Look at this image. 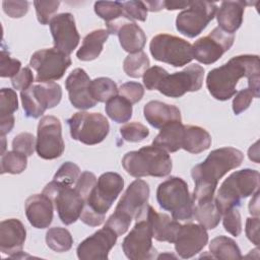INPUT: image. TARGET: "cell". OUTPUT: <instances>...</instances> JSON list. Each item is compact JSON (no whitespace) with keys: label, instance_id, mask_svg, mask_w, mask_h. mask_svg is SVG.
Instances as JSON below:
<instances>
[{"label":"cell","instance_id":"6da1fadb","mask_svg":"<svg viewBox=\"0 0 260 260\" xmlns=\"http://www.w3.org/2000/svg\"><path fill=\"white\" fill-rule=\"evenodd\" d=\"M242 77H247L248 87L255 98L260 91V63L258 55H239L225 64L209 71L206 87L209 93L218 101H228L236 94V86Z\"/></svg>","mask_w":260,"mask_h":260},{"label":"cell","instance_id":"7a4b0ae2","mask_svg":"<svg viewBox=\"0 0 260 260\" xmlns=\"http://www.w3.org/2000/svg\"><path fill=\"white\" fill-rule=\"evenodd\" d=\"M243 159V152L234 147L212 150L204 161L196 165L191 171L195 183L192 195L194 202L212 198L218 181L228 172L241 166Z\"/></svg>","mask_w":260,"mask_h":260},{"label":"cell","instance_id":"3957f363","mask_svg":"<svg viewBox=\"0 0 260 260\" xmlns=\"http://www.w3.org/2000/svg\"><path fill=\"white\" fill-rule=\"evenodd\" d=\"M124 179L117 173L107 172L102 174L94 187L85 199V204L80 215L83 223L90 226L101 225L105 215L122 192Z\"/></svg>","mask_w":260,"mask_h":260},{"label":"cell","instance_id":"277c9868","mask_svg":"<svg viewBox=\"0 0 260 260\" xmlns=\"http://www.w3.org/2000/svg\"><path fill=\"white\" fill-rule=\"evenodd\" d=\"M148 184L140 179L133 181L122 195L115 211L108 218L105 226L113 230L118 237L125 234L132 219H138L144 214L148 205Z\"/></svg>","mask_w":260,"mask_h":260},{"label":"cell","instance_id":"5b68a950","mask_svg":"<svg viewBox=\"0 0 260 260\" xmlns=\"http://www.w3.org/2000/svg\"><path fill=\"white\" fill-rule=\"evenodd\" d=\"M124 170L132 177H166L172 171V159L165 149L148 145L129 151L122 158Z\"/></svg>","mask_w":260,"mask_h":260},{"label":"cell","instance_id":"8992f818","mask_svg":"<svg viewBox=\"0 0 260 260\" xmlns=\"http://www.w3.org/2000/svg\"><path fill=\"white\" fill-rule=\"evenodd\" d=\"M259 187V172L244 169L231 174L220 185L215 202L221 215L233 207H239L241 200L253 195Z\"/></svg>","mask_w":260,"mask_h":260},{"label":"cell","instance_id":"52a82bcc","mask_svg":"<svg viewBox=\"0 0 260 260\" xmlns=\"http://www.w3.org/2000/svg\"><path fill=\"white\" fill-rule=\"evenodd\" d=\"M156 200L176 220H187L193 216L194 200L182 178L170 177L160 183L156 189Z\"/></svg>","mask_w":260,"mask_h":260},{"label":"cell","instance_id":"ba28073f","mask_svg":"<svg viewBox=\"0 0 260 260\" xmlns=\"http://www.w3.org/2000/svg\"><path fill=\"white\" fill-rule=\"evenodd\" d=\"M43 193L53 201L59 218L64 224H72L80 218L85 199L75 187L72 188L53 180L45 186Z\"/></svg>","mask_w":260,"mask_h":260},{"label":"cell","instance_id":"9c48e42d","mask_svg":"<svg viewBox=\"0 0 260 260\" xmlns=\"http://www.w3.org/2000/svg\"><path fill=\"white\" fill-rule=\"evenodd\" d=\"M149 50L155 60L174 67H182L194 59L192 45L173 35H156L150 41Z\"/></svg>","mask_w":260,"mask_h":260},{"label":"cell","instance_id":"30bf717a","mask_svg":"<svg viewBox=\"0 0 260 260\" xmlns=\"http://www.w3.org/2000/svg\"><path fill=\"white\" fill-rule=\"evenodd\" d=\"M67 124L71 137L87 145L101 143L110 131L107 118L100 113L77 112L67 120Z\"/></svg>","mask_w":260,"mask_h":260},{"label":"cell","instance_id":"8fae6325","mask_svg":"<svg viewBox=\"0 0 260 260\" xmlns=\"http://www.w3.org/2000/svg\"><path fill=\"white\" fill-rule=\"evenodd\" d=\"M24 114L27 118L37 119L47 109L56 107L62 99L61 86L53 81L38 82L20 92Z\"/></svg>","mask_w":260,"mask_h":260},{"label":"cell","instance_id":"7c38bea8","mask_svg":"<svg viewBox=\"0 0 260 260\" xmlns=\"http://www.w3.org/2000/svg\"><path fill=\"white\" fill-rule=\"evenodd\" d=\"M216 11L217 5L214 2L191 1L188 8L177 15V30L188 38H195L214 18Z\"/></svg>","mask_w":260,"mask_h":260},{"label":"cell","instance_id":"4fadbf2b","mask_svg":"<svg viewBox=\"0 0 260 260\" xmlns=\"http://www.w3.org/2000/svg\"><path fill=\"white\" fill-rule=\"evenodd\" d=\"M71 63L69 55L55 48L35 52L29 61V65L37 71V82H50L60 79Z\"/></svg>","mask_w":260,"mask_h":260},{"label":"cell","instance_id":"5bb4252c","mask_svg":"<svg viewBox=\"0 0 260 260\" xmlns=\"http://www.w3.org/2000/svg\"><path fill=\"white\" fill-rule=\"evenodd\" d=\"M122 249L130 260H147L155 257L156 250L152 246L151 226L145 212L123 240Z\"/></svg>","mask_w":260,"mask_h":260},{"label":"cell","instance_id":"9a60e30c","mask_svg":"<svg viewBox=\"0 0 260 260\" xmlns=\"http://www.w3.org/2000/svg\"><path fill=\"white\" fill-rule=\"evenodd\" d=\"M204 78V68L198 64H191L182 71L167 74L160 81L157 90L170 98H181L188 91L201 88Z\"/></svg>","mask_w":260,"mask_h":260},{"label":"cell","instance_id":"2e32d148","mask_svg":"<svg viewBox=\"0 0 260 260\" xmlns=\"http://www.w3.org/2000/svg\"><path fill=\"white\" fill-rule=\"evenodd\" d=\"M62 127L60 120L55 116H44L38 125L36 150L44 159H54L64 152Z\"/></svg>","mask_w":260,"mask_h":260},{"label":"cell","instance_id":"e0dca14e","mask_svg":"<svg viewBox=\"0 0 260 260\" xmlns=\"http://www.w3.org/2000/svg\"><path fill=\"white\" fill-rule=\"evenodd\" d=\"M235 36L220 27H214L207 36L198 39L192 46L194 58L205 65L216 62L234 44Z\"/></svg>","mask_w":260,"mask_h":260},{"label":"cell","instance_id":"ac0fdd59","mask_svg":"<svg viewBox=\"0 0 260 260\" xmlns=\"http://www.w3.org/2000/svg\"><path fill=\"white\" fill-rule=\"evenodd\" d=\"M49 24L54 48L67 55L73 52L80 41L74 16L68 12L60 13L55 15Z\"/></svg>","mask_w":260,"mask_h":260},{"label":"cell","instance_id":"d6986e66","mask_svg":"<svg viewBox=\"0 0 260 260\" xmlns=\"http://www.w3.org/2000/svg\"><path fill=\"white\" fill-rule=\"evenodd\" d=\"M117 234L110 228L104 226L83 240L77 247V257L81 260L108 259L109 252L115 246Z\"/></svg>","mask_w":260,"mask_h":260},{"label":"cell","instance_id":"ffe728a7","mask_svg":"<svg viewBox=\"0 0 260 260\" xmlns=\"http://www.w3.org/2000/svg\"><path fill=\"white\" fill-rule=\"evenodd\" d=\"M208 234L201 224L186 223L181 224L180 231L175 241L177 254L184 259L191 258L198 254L207 244Z\"/></svg>","mask_w":260,"mask_h":260},{"label":"cell","instance_id":"44dd1931","mask_svg":"<svg viewBox=\"0 0 260 260\" xmlns=\"http://www.w3.org/2000/svg\"><path fill=\"white\" fill-rule=\"evenodd\" d=\"M90 78L82 68H75L66 78L65 87L72 106L79 110H87L96 105L90 94Z\"/></svg>","mask_w":260,"mask_h":260},{"label":"cell","instance_id":"7402d4cb","mask_svg":"<svg viewBox=\"0 0 260 260\" xmlns=\"http://www.w3.org/2000/svg\"><path fill=\"white\" fill-rule=\"evenodd\" d=\"M26 238L23 223L16 218L2 220L0 223V250L3 254L15 258L21 253Z\"/></svg>","mask_w":260,"mask_h":260},{"label":"cell","instance_id":"603a6c76","mask_svg":"<svg viewBox=\"0 0 260 260\" xmlns=\"http://www.w3.org/2000/svg\"><path fill=\"white\" fill-rule=\"evenodd\" d=\"M24 210L29 223L36 229H46L53 220V201L44 193L29 196Z\"/></svg>","mask_w":260,"mask_h":260},{"label":"cell","instance_id":"cb8c5ba5","mask_svg":"<svg viewBox=\"0 0 260 260\" xmlns=\"http://www.w3.org/2000/svg\"><path fill=\"white\" fill-rule=\"evenodd\" d=\"M145 216L150 223L152 238L159 242L175 243L181 228L178 220L171 218L166 213H158L150 205L146 207Z\"/></svg>","mask_w":260,"mask_h":260},{"label":"cell","instance_id":"d4e9b609","mask_svg":"<svg viewBox=\"0 0 260 260\" xmlns=\"http://www.w3.org/2000/svg\"><path fill=\"white\" fill-rule=\"evenodd\" d=\"M251 4L245 1H223L216 11L218 27L228 34L234 35L243 22L246 5Z\"/></svg>","mask_w":260,"mask_h":260},{"label":"cell","instance_id":"484cf974","mask_svg":"<svg viewBox=\"0 0 260 260\" xmlns=\"http://www.w3.org/2000/svg\"><path fill=\"white\" fill-rule=\"evenodd\" d=\"M145 120L154 128H162L170 122L182 121L180 110L173 105L150 101L143 108Z\"/></svg>","mask_w":260,"mask_h":260},{"label":"cell","instance_id":"4316f807","mask_svg":"<svg viewBox=\"0 0 260 260\" xmlns=\"http://www.w3.org/2000/svg\"><path fill=\"white\" fill-rule=\"evenodd\" d=\"M184 125L181 121H173L160 128L159 133L152 141V145L158 146L168 152H176L182 148Z\"/></svg>","mask_w":260,"mask_h":260},{"label":"cell","instance_id":"83f0119b","mask_svg":"<svg viewBox=\"0 0 260 260\" xmlns=\"http://www.w3.org/2000/svg\"><path fill=\"white\" fill-rule=\"evenodd\" d=\"M120 45L124 51L133 54L142 51L146 43V36L142 28L133 21L124 23L117 31Z\"/></svg>","mask_w":260,"mask_h":260},{"label":"cell","instance_id":"f1b7e54d","mask_svg":"<svg viewBox=\"0 0 260 260\" xmlns=\"http://www.w3.org/2000/svg\"><path fill=\"white\" fill-rule=\"evenodd\" d=\"M211 145L210 134L202 127L184 125L182 148L190 153H200Z\"/></svg>","mask_w":260,"mask_h":260},{"label":"cell","instance_id":"f546056e","mask_svg":"<svg viewBox=\"0 0 260 260\" xmlns=\"http://www.w3.org/2000/svg\"><path fill=\"white\" fill-rule=\"evenodd\" d=\"M193 216L195 219L204 226L206 230L215 229L221 218V213L219 212L215 198L202 199L194 202Z\"/></svg>","mask_w":260,"mask_h":260},{"label":"cell","instance_id":"4dcf8cb0","mask_svg":"<svg viewBox=\"0 0 260 260\" xmlns=\"http://www.w3.org/2000/svg\"><path fill=\"white\" fill-rule=\"evenodd\" d=\"M109 35L107 29H95L86 35L81 47L76 53V57L81 61H92L96 59L102 53Z\"/></svg>","mask_w":260,"mask_h":260},{"label":"cell","instance_id":"1f68e13d","mask_svg":"<svg viewBox=\"0 0 260 260\" xmlns=\"http://www.w3.org/2000/svg\"><path fill=\"white\" fill-rule=\"evenodd\" d=\"M209 251L211 257L216 259L235 260L242 258L241 250L237 243L225 236H218L212 239L209 244Z\"/></svg>","mask_w":260,"mask_h":260},{"label":"cell","instance_id":"d6a6232c","mask_svg":"<svg viewBox=\"0 0 260 260\" xmlns=\"http://www.w3.org/2000/svg\"><path fill=\"white\" fill-rule=\"evenodd\" d=\"M105 110L116 123H125L132 117V104L121 95H115L106 102Z\"/></svg>","mask_w":260,"mask_h":260},{"label":"cell","instance_id":"836d02e7","mask_svg":"<svg viewBox=\"0 0 260 260\" xmlns=\"http://www.w3.org/2000/svg\"><path fill=\"white\" fill-rule=\"evenodd\" d=\"M46 243L48 247L53 251L62 253L71 249L73 238L68 230L55 226L48 230L46 234Z\"/></svg>","mask_w":260,"mask_h":260},{"label":"cell","instance_id":"e575fe53","mask_svg":"<svg viewBox=\"0 0 260 260\" xmlns=\"http://www.w3.org/2000/svg\"><path fill=\"white\" fill-rule=\"evenodd\" d=\"M89 90L92 99L100 103L108 102L110 99L118 94L116 82L108 77H98L91 80Z\"/></svg>","mask_w":260,"mask_h":260},{"label":"cell","instance_id":"d590c367","mask_svg":"<svg viewBox=\"0 0 260 260\" xmlns=\"http://www.w3.org/2000/svg\"><path fill=\"white\" fill-rule=\"evenodd\" d=\"M94 12L106 21V24L127 19L123 12V2L119 1H98L94 3Z\"/></svg>","mask_w":260,"mask_h":260},{"label":"cell","instance_id":"8d00e7d4","mask_svg":"<svg viewBox=\"0 0 260 260\" xmlns=\"http://www.w3.org/2000/svg\"><path fill=\"white\" fill-rule=\"evenodd\" d=\"M148 67L149 59L147 55L142 51L129 54L123 62V69L125 73L132 78H138L140 76H143L144 72L148 69Z\"/></svg>","mask_w":260,"mask_h":260},{"label":"cell","instance_id":"74e56055","mask_svg":"<svg viewBox=\"0 0 260 260\" xmlns=\"http://www.w3.org/2000/svg\"><path fill=\"white\" fill-rule=\"evenodd\" d=\"M27 166V156L15 150L7 151L1 157V174H20Z\"/></svg>","mask_w":260,"mask_h":260},{"label":"cell","instance_id":"f35d334b","mask_svg":"<svg viewBox=\"0 0 260 260\" xmlns=\"http://www.w3.org/2000/svg\"><path fill=\"white\" fill-rule=\"evenodd\" d=\"M120 134L125 141L139 142L149 135V130L139 122H131L120 128Z\"/></svg>","mask_w":260,"mask_h":260},{"label":"cell","instance_id":"ab89813d","mask_svg":"<svg viewBox=\"0 0 260 260\" xmlns=\"http://www.w3.org/2000/svg\"><path fill=\"white\" fill-rule=\"evenodd\" d=\"M79 176H80L79 167L71 161H66L58 169L53 180L63 185L72 186L74 183H76Z\"/></svg>","mask_w":260,"mask_h":260},{"label":"cell","instance_id":"60d3db41","mask_svg":"<svg viewBox=\"0 0 260 260\" xmlns=\"http://www.w3.org/2000/svg\"><path fill=\"white\" fill-rule=\"evenodd\" d=\"M18 109L16 92L11 88H2L0 90V118L13 116Z\"/></svg>","mask_w":260,"mask_h":260},{"label":"cell","instance_id":"b9f144b4","mask_svg":"<svg viewBox=\"0 0 260 260\" xmlns=\"http://www.w3.org/2000/svg\"><path fill=\"white\" fill-rule=\"evenodd\" d=\"M38 20L41 24H48L54 17L60 1H34Z\"/></svg>","mask_w":260,"mask_h":260},{"label":"cell","instance_id":"7bdbcfd3","mask_svg":"<svg viewBox=\"0 0 260 260\" xmlns=\"http://www.w3.org/2000/svg\"><path fill=\"white\" fill-rule=\"evenodd\" d=\"M37 140L31 133L21 132L17 134L12 140V149L20 153L30 156L36 149Z\"/></svg>","mask_w":260,"mask_h":260},{"label":"cell","instance_id":"ee69618b","mask_svg":"<svg viewBox=\"0 0 260 260\" xmlns=\"http://www.w3.org/2000/svg\"><path fill=\"white\" fill-rule=\"evenodd\" d=\"M147 7L142 1H126L123 2L124 16L129 20L145 21L147 17Z\"/></svg>","mask_w":260,"mask_h":260},{"label":"cell","instance_id":"f6af8a7d","mask_svg":"<svg viewBox=\"0 0 260 260\" xmlns=\"http://www.w3.org/2000/svg\"><path fill=\"white\" fill-rule=\"evenodd\" d=\"M223 228L231 235L238 237L242 232V220L239 207H233L223 214Z\"/></svg>","mask_w":260,"mask_h":260},{"label":"cell","instance_id":"bcb514c9","mask_svg":"<svg viewBox=\"0 0 260 260\" xmlns=\"http://www.w3.org/2000/svg\"><path fill=\"white\" fill-rule=\"evenodd\" d=\"M118 93L119 95L123 96L133 105L141 101L144 94V88L139 82L129 81V82L123 83L118 88Z\"/></svg>","mask_w":260,"mask_h":260},{"label":"cell","instance_id":"7dc6e473","mask_svg":"<svg viewBox=\"0 0 260 260\" xmlns=\"http://www.w3.org/2000/svg\"><path fill=\"white\" fill-rule=\"evenodd\" d=\"M21 63L19 60L11 58L9 52L2 50L0 55V76L13 77L19 72Z\"/></svg>","mask_w":260,"mask_h":260},{"label":"cell","instance_id":"c3c4849f","mask_svg":"<svg viewBox=\"0 0 260 260\" xmlns=\"http://www.w3.org/2000/svg\"><path fill=\"white\" fill-rule=\"evenodd\" d=\"M168 74V71L159 66L148 68L143 74V83L148 90L157 89L162 78Z\"/></svg>","mask_w":260,"mask_h":260},{"label":"cell","instance_id":"681fc988","mask_svg":"<svg viewBox=\"0 0 260 260\" xmlns=\"http://www.w3.org/2000/svg\"><path fill=\"white\" fill-rule=\"evenodd\" d=\"M253 98H255L253 91L247 87L236 92V95L233 100V111L236 115H240L246 111L252 103Z\"/></svg>","mask_w":260,"mask_h":260},{"label":"cell","instance_id":"f907efd6","mask_svg":"<svg viewBox=\"0 0 260 260\" xmlns=\"http://www.w3.org/2000/svg\"><path fill=\"white\" fill-rule=\"evenodd\" d=\"M2 7L4 12L12 18H20L28 11L27 1H3Z\"/></svg>","mask_w":260,"mask_h":260},{"label":"cell","instance_id":"816d5d0a","mask_svg":"<svg viewBox=\"0 0 260 260\" xmlns=\"http://www.w3.org/2000/svg\"><path fill=\"white\" fill-rule=\"evenodd\" d=\"M32 81H34V75L29 67L21 68L18 73H16L13 77H11L12 86L15 89H18L21 91L28 88L30 85H32Z\"/></svg>","mask_w":260,"mask_h":260},{"label":"cell","instance_id":"f5cc1de1","mask_svg":"<svg viewBox=\"0 0 260 260\" xmlns=\"http://www.w3.org/2000/svg\"><path fill=\"white\" fill-rule=\"evenodd\" d=\"M246 236L256 246L259 245V217H249L246 221Z\"/></svg>","mask_w":260,"mask_h":260},{"label":"cell","instance_id":"db71d44e","mask_svg":"<svg viewBox=\"0 0 260 260\" xmlns=\"http://www.w3.org/2000/svg\"><path fill=\"white\" fill-rule=\"evenodd\" d=\"M14 126V116L0 118V132L1 136H5L9 133Z\"/></svg>","mask_w":260,"mask_h":260},{"label":"cell","instance_id":"11a10c76","mask_svg":"<svg viewBox=\"0 0 260 260\" xmlns=\"http://www.w3.org/2000/svg\"><path fill=\"white\" fill-rule=\"evenodd\" d=\"M191 1H164V7L168 10L187 8Z\"/></svg>","mask_w":260,"mask_h":260},{"label":"cell","instance_id":"9f6ffc18","mask_svg":"<svg viewBox=\"0 0 260 260\" xmlns=\"http://www.w3.org/2000/svg\"><path fill=\"white\" fill-rule=\"evenodd\" d=\"M253 195L254 196L249 203V212L254 216H258L259 215V191L257 190Z\"/></svg>","mask_w":260,"mask_h":260},{"label":"cell","instance_id":"6f0895ef","mask_svg":"<svg viewBox=\"0 0 260 260\" xmlns=\"http://www.w3.org/2000/svg\"><path fill=\"white\" fill-rule=\"evenodd\" d=\"M144 3L149 11H159L160 9L165 8L164 1H146Z\"/></svg>","mask_w":260,"mask_h":260}]
</instances>
